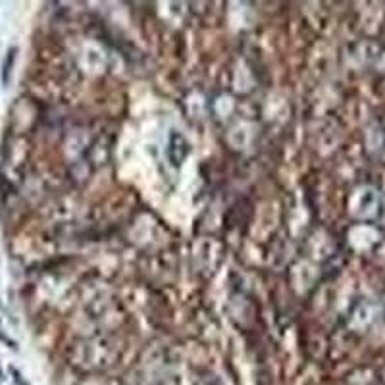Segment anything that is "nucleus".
<instances>
[{
	"mask_svg": "<svg viewBox=\"0 0 385 385\" xmlns=\"http://www.w3.org/2000/svg\"><path fill=\"white\" fill-rule=\"evenodd\" d=\"M16 52H18V48H10L8 54H6L4 64H2V81L4 83L10 81V73H12V66H14V60H16Z\"/></svg>",
	"mask_w": 385,
	"mask_h": 385,
	"instance_id": "nucleus-1",
	"label": "nucleus"
}]
</instances>
